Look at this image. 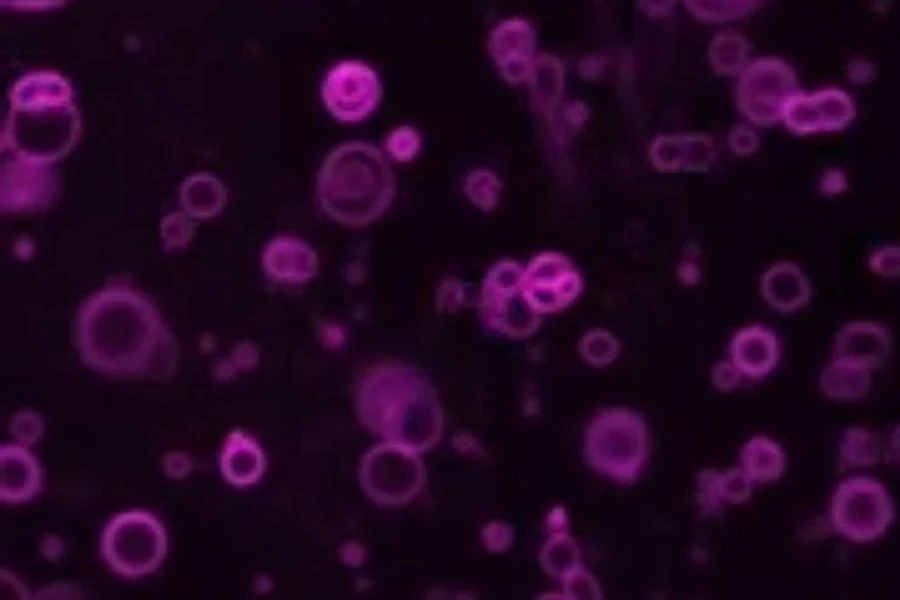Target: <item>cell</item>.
Here are the masks:
<instances>
[{
	"mask_svg": "<svg viewBox=\"0 0 900 600\" xmlns=\"http://www.w3.org/2000/svg\"><path fill=\"white\" fill-rule=\"evenodd\" d=\"M729 143L731 149L738 155L747 156L755 153L760 145L758 135L749 127L737 125L733 127Z\"/></svg>",
	"mask_w": 900,
	"mask_h": 600,
	"instance_id": "obj_19",
	"label": "cell"
},
{
	"mask_svg": "<svg viewBox=\"0 0 900 600\" xmlns=\"http://www.w3.org/2000/svg\"><path fill=\"white\" fill-rule=\"evenodd\" d=\"M319 198L338 220L364 223L390 204L395 177L382 152L374 145L351 141L333 149L318 176Z\"/></svg>",
	"mask_w": 900,
	"mask_h": 600,
	"instance_id": "obj_1",
	"label": "cell"
},
{
	"mask_svg": "<svg viewBox=\"0 0 900 600\" xmlns=\"http://www.w3.org/2000/svg\"><path fill=\"white\" fill-rule=\"evenodd\" d=\"M722 379L720 386H732L739 379V374L729 362H722L716 366L715 380Z\"/></svg>",
	"mask_w": 900,
	"mask_h": 600,
	"instance_id": "obj_23",
	"label": "cell"
},
{
	"mask_svg": "<svg viewBox=\"0 0 900 600\" xmlns=\"http://www.w3.org/2000/svg\"><path fill=\"white\" fill-rule=\"evenodd\" d=\"M847 187L844 173L839 169L825 171L821 179V191L825 195H833L843 192Z\"/></svg>",
	"mask_w": 900,
	"mask_h": 600,
	"instance_id": "obj_21",
	"label": "cell"
},
{
	"mask_svg": "<svg viewBox=\"0 0 900 600\" xmlns=\"http://www.w3.org/2000/svg\"><path fill=\"white\" fill-rule=\"evenodd\" d=\"M761 292L770 306L782 312H791L808 303L811 288L808 278L798 266L782 262L764 273Z\"/></svg>",
	"mask_w": 900,
	"mask_h": 600,
	"instance_id": "obj_11",
	"label": "cell"
},
{
	"mask_svg": "<svg viewBox=\"0 0 900 600\" xmlns=\"http://www.w3.org/2000/svg\"><path fill=\"white\" fill-rule=\"evenodd\" d=\"M798 93L792 68L776 57L749 64L738 86V105L743 115L758 126H771L783 116L787 102Z\"/></svg>",
	"mask_w": 900,
	"mask_h": 600,
	"instance_id": "obj_3",
	"label": "cell"
},
{
	"mask_svg": "<svg viewBox=\"0 0 900 600\" xmlns=\"http://www.w3.org/2000/svg\"><path fill=\"white\" fill-rule=\"evenodd\" d=\"M420 136L417 131L410 126H401L392 131L387 140L386 148L391 156L401 162L409 161L419 151Z\"/></svg>",
	"mask_w": 900,
	"mask_h": 600,
	"instance_id": "obj_16",
	"label": "cell"
},
{
	"mask_svg": "<svg viewBox=\"0 0 900 600\" xmlns=\"http://www.w3.org/2000/svg\"><path fill=\"white\" fill-rule=\"evenodd\" d=\"M855 115L854 103L846 92L827 88L809 95L798 92L787 102L782 118L795 135H808L844 129Z\"/></svg>",
	"mask_w": 900,
	"mask_h": 600,
	"instance_id": "obj_5",
	"label": "cell"
},
{
	"mask_svg": "<svg viewBox=\"0 0 900 600\" xmlns=\"http://www.w3.org/2000/svg\"><path fill=\"white\" fill-rule=\"evenodd\" d=\"M466 191L477 205L491 208L499 191V182L490 171H473L467 178Z\"/></svg>",
	"mask_w": 900,
	"mask_h": 600,
	"instance_id": "obj_15",
	"label": "cell"
},
{
	"mask_svg": "<svg viewBox=\"0 0 900 600\" xmlns=\"http://www.w3.org/2000/svg\"><path fill=\"white\" fill-rule=\"evenodd\" d=\"M750 43L740 33L728 31L720 33L711 46V61L716 69L727 75L742 71L749 58Z\"/></svg>",
	"mask_w": 900,
	"mask_h": 600,
	"instance_id": "obj_13",
	"label": "cell"
},
{
	"mask_svg": "<svg viewBox=\"0 0 900 600\" xmlns=\"http://www.w3.org/2000/svg\"><path fill=\"white\" fill-rule=\"evenodd\" d=\"M846 71L849 79L859 84L870 82L876 75L875 65L864 58H855L850 61Z\"/></svg>",
	"mask_w": 900,
	"mask_h": 600,
	"instance_id": "obj_20",
	"label": "cell"
},
{
	"mask_svg": "<svg viewBox=\"0 0 900 600\" xmlns=\"http://www.w3.org/2000/svg\"><path fill=\"white\" fill-rule=\"evenodd\" d=\"M579 352L592 365L604 366L617 356L619 343L608 331L594 329L582 337Z\"/></svg>",
	"mask_w": 900,
	"mask_h": 600,
	"instance_id": "obj_14",
	"label": "cell"
},
{
	"mask_svg": "<svg viewBox=\"0 0 900 600\" xmlns=\"http://www.w3.org/2000/svg\"><path fill=\"white\" fill-rule=\"evenodd\" d=\"M870 266L877 273L885 277H897L899 275V247H885L872 254Z\"/></svg>",
	"mask_w": 900,
	"mask_h": 600,
	"instance_id": "obj_18",
	"label": "cell"
},
{
	"mask_svg": "<svg viewBox=\"0 0 900 600\" xmlns=\"http://www.w3.org/2000/svg\"><path fill=\"white\" fill-rule=\"evenodd\" d=\"M321 93L327 109L337 120L357 122L377 107L382 87L371 67L360 61H343L327 73Z\"/></svg>",
	"mask_w": 900,
	"mask_h": 600,
	"instance_id": "obj_4",
	"label": "cell"
},
{
	"mask_svg": "<svg viewBox=\"0 0 900 600\" xmlns=\"http://www.w3.org/2000/svg\"><path fill=\"white\" fill-rule=\"evenodd\" d=\"M0 499L20 503L35 496L41 486V469L33 454L21 445L0 449Z\"/></svg>",
	"mask_w": 900,
	"mask_h": 600,
	"instance_id": "obj_8",
	"label": "cell"
},
{
	"mask_svg": "<svg viewBox=\"0 0 900 600\" xmlns=\"http://www.w3.org/2000/svg\"><path fill=\"white\" fill-rule=\"evenodd\" d=\"M868 369L849 361L836 359L821 376V386L835 398H856L869 389Z\"/></svg>",
	"mask_w": 900,
	"mask_h": 600,
	"instance_id": "obj_12",
	"label": "cell"
},
{
	"mask_svg": "<svg viewBox=\"0 0 900 600\" xmlns=\"http://www.w3.org/2000/svg\"><path fill=\"white\" fill-rule=\"evenodd\" d=\"M528 304L538 311L551 312L569 305L580 293L582 281L568 259L559 254L537 257L526 275Z\"/></svg>",
	"mask_w": 900,
	"mask_h": 600,
	"instance_id": "obj_6",
	"label": "cell"
},
{
	"mask_svg": "<svg viewBox=\"0 0 900 600\" xmlns=\"http://www.w3.org/2000/svg\"><path fill=\"white\" fill-rule=\"evenodd\" d=\"M41 555L48 561L57 562L65 553V544L56 534H47L40 545Z\"/></svg>",
	"mask_w": 900,
	"mask_h": 600,
	"instance_id": "obj_22",
	"label": "cell"
},
{
	"mask_svg": "<svg viewBox=\"0 0 900 600\" xmlns=\"http://www.w3.org/2000/svg\"><path fill=\"white\" fill-rule=\"evenodd\" d=\"M731 355L738 371L757 378L769 373L779 358L774 334L761 327L749 326L733 338Z\"/></svg>",
	"mask_w": 900,
	"mask_h": 600,
	"instance_id": "obj_10",
	"label": "cell"
},
{
	"mask_svg": "<svg viewBox=\"0 0 900 600\" xmlns=\"http://www.w3.org/2000/svg\"><path fill=\"white\" fill-rule=\"evenodd\" d=\"M1 582L9 585V588H11V595L15 592L18 598H21L19 596H22L23 599L29 598L30 594L25 586L17 578H15L14 575L8 573L5 570H1Z\"/></svg>",
	"mask_w": 900,
	"mask_h": 600,
	"instance_id": "obj_24",
	"label": "cell"
},
{
	"mask_svg": "<svg viewBox=\"0 0 900 600\" xmlns=\"http://www.w3.org/2000/svg\"><path fill=\"white\" fill-rule=\"evenodd\" d=\"M43 432V421L36 413L24 411L17 413L11 419L10 433L23 444L36 443L42 437Z\"/></svg>",
	"mask_w": 900,
	"mask_h": 600,
	"instance_id": "obj_17",
	"label": "cell"
},
{
	"mask_svg": "<svg viewBox=\"0 0 900 600\" xmlns=\"http://www.w3.org/2000/svg\"><path fill=\"white\" fill-rule=\"evenodd\" d=\"M488 49L503 76L516 81L526 70L532 52V35L523 22L505 21L489 35Z\"/></svg>",
	"mask_w": 900,
	"mask_h": 600,
	"instance_id": "obj_9",
	"label": "cell"
},
{
	"mask_svg": "<svg viewBox=\"0 0 900 600\" xmlns=\"http://www.w3.org/2000/svg\"><path fill=\"white\" fill-rule=\"evenodd\" d=\"M166 549L162 524L142 510L116 515L106 524L101 537V553L108 566L127 578L152 573L162 562Z\"/></svg>",
	"mask_w": 900,
	"mask_h": 600,
	"instance_id": "obj_2",
	"label": "cell"
},
{
	"mask_svg": "<svg viewBox=\"0 0 900 600\" xmlns=\"http://www.w3.org/2000/svg\"><path fill=\"white\" fill-rule=\"evenodd\" d=\"M888 331L871 322H852L835 337L837 359L849 361L867 369L881 365L889 355Z\"/></svg>",
	"mask_w": 900,
	"mask_h": 600,
	"instance_id": "obj_7",
	"label": "cell"
}]
</instances>
